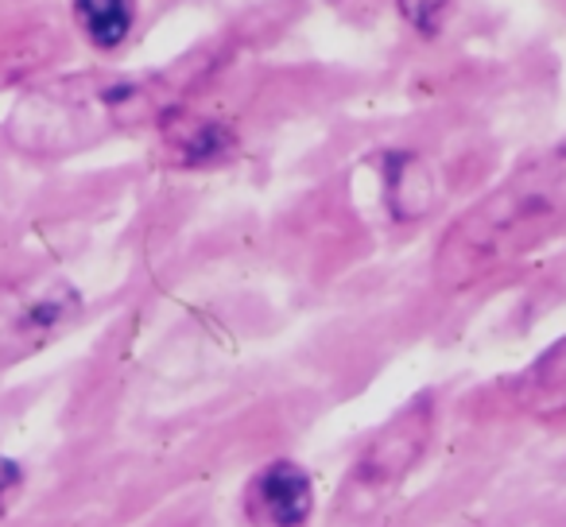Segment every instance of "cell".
I'll return each mask as SVG.
<instances>
[{"label":"cell","instance_id":"cell-10","mask_svg":"<svg viewBox=\"0 0 566 527\" xmlns=\"http://www.w3.org/2000/svg\"><path fill=\"white\" fill-rule=\"evenodd\" d=\"M396 9H400L403 24L411 32L423 35V40H434L450 17V0H396Z\"/></svg>","mask_w":566,"mask_h":527},{"label":"cell","instance_id":"cell-5","mask_svg":"<svg viewBox=\"0 0 566 527\" xmlns=\"http://www.w3.org/2000/svg\"><path fill=\"white\" fill-rule=\"evenodd\" d=\"M244 516L252 527H307L315 516V481L292 457H272L244 485Z\"/></svg>","mask_w":566,"mask_h":527},{"label":"cell","instance_id":"cell-8","mask_svg":"<svg viewBox=\"0 0 566 527\" xmlns=\"http://www.w3.org/2000/svg\"><path fill=\"white\" fill-rule=\"evenodd\" d=\"M385 198L392 218H423L434 202V179L423 167V159L411 156V151H392L385 159Z\"/></svg>","mask_w":566,"mask_h":527},{"label":"cell","instance_id":"cell-9","mask_svg":"<svg viewBox=\"0 0 566 527\" xmlns=\"http://www.w3.org/2000/svg\"><path fill=\"white\" fill-rule=\"evenodd\" d=\"M74 20L97 51H117L133 35L136 0H74Z\"/></svg>","mask_w":566,"mask_h":527},{"label":"cell","instance_id":"cell-6","mask_svg":"<svg viewBox=\"0 0 566 527\" xmlns=\"http://www.w3.org/2000/svg\"><path fill=\"white\" fill-rule=\"evenodd\" d=\"M164 144L175 164L182 167H210L233 156L237 136L229 125L195 113H164Z\"/></svg>","mask_w":566,"mask_h":527},{"label":"cell","instance_id":"cell-2","mask_svg":"<svg viewBox=\"0 0 566 527\" xmlns=\"http://www.w3.org/2000/svg\"><path fill=\"white\" fill-rule=\"evenodd\" d=\"M151 89L136 82H63L24 97L12 113V140L24 151H74L97 136L148 117Z\"/></svg>","mask_w":566,"mask_h":527},{"label":"cell","instance_id":"cell-3","mask_svg":"<svg viewBox=\"0 0 566 527\" xmlns=\"http://www.w3.org/2000/svg\"><path fill=\"white\" fill-rule=\"evenodd\" d=\"M434 431V411L431 400L419 396L408 408H400L357 454V462L349 465L346 481L338 493V516L342 519H369L396 488L408 481V473L419 465V457L427 454V442Z\"/></svg>","mask_w":566,"mask_h":527},{"label":"cell","instance_id":"cell-11","mask_svg":"<svg viewBox=\"0 0 566 527\" xmlns=\"http://www.w3.org/2000/svg\"><path fill=\"white\" fill-rule=\"evenodd\" d=\"M20 485H24V470L12 457H0V516L9 512V504L17 500Z\"/></svg>","mask_w":566,"mask_h":527},{"label":"cell","instance_id":"cell-4","mask_svg":"<svg viewBox=\"0 0 566 527\" xmlns=\"http://www.w3.org/2000/svg\"><path fill=\"white\" fill-rule=\"evenodd\" d=\"M82 295L59 276H28L0 284V369L40 354L78 318Z\"/></svg>","mask_w":566,"mask_h":527},{"label":"cell","instance_id":"cell-1","mask_svg":"<svg viewBox=\"0 0 566 527\" xmlns=\"http://www.w3.org/2000/svg\"><path fill=\"white\" fill-rule=\"evenodd\" d=\"M566 229V140L496 182L442 233L434 280L462 292L509 268Z\"/></svg>","mask_w":566,"mask_h":527},{"label":"cell","instance_id":"cell-7","mask_svg":"<svg viewBox=\"0 0 566 527\" xmlns=\"http://www.w3.org/2000/svg\"><path fill=\"white\" fill-rule=\"evenodd\" d=\"M516 403L535 419L566 415V338L547 346L516 380Z\"/></svg>","mask_w":566,"mask_h":527}]
</instances>
